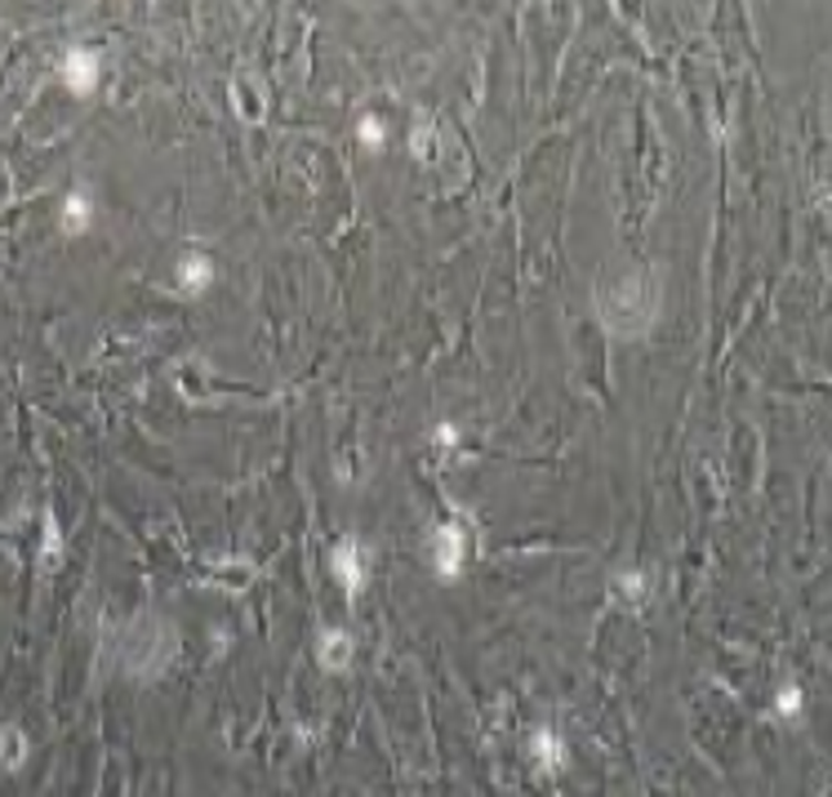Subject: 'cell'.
Listing matches in <instances>:
<instances>
[{"label": "cell", "instance_id": "obj_11", "mask_svg": "<svg viewBox=\"0 0 832 797\" xmlns=\"http://www.w3.org/2000/svg\"><path fill=\"white\" fill-rule=\"evenodd\" d=\"M28 757H32V740H28V731L14 726V722H6V726H0V771L19 775V771L28 766Z\"/></svg>", "mask_w": 832, "mask_h": 797}, {"label": "cell", "instance_id": "obj_8", "mask_svg": "<svg viewBox=\"0 0 832 797\" xmlns=\"http://www.w3.org/2000/svg\"><path fill=\"white\" fill-rule=\"evenodd\" d=\"M526 753H530L534 771H543V775H561L570 766V744H565V735L557 726H534Z\"/></svg>", "mask_w": 832, "mask_h": 797}, {"label": "cell", "instance_id": "obj_6", "mask_svg": "<svg viewBox=\"0 0 832 797\" xmlns=\"http://www.w3.org/2000/svg\"><path fill=\"white\" fill-rule=\"evenodd\" d=\"M356 664V633L347 624H325L316 633V668L343 677Z\"/></svg>", "mask_w": 832, "mask_h": 797}, {"label": "cell", "instance_id": "obj_9", "mask_svg": "<svg viewBox=\"0 0 832 797\" xmlns=\"http://www.w3.org/2000/svg\"><path fill=\"white\" fill-rule=\"evenodd\" d=\"M650 593H655V584H650V571H641V566H624V571L611 575V597H615V606H624V611H633V615L650 606Z\"/></svg>", "mask_w": 832, "mask_h": 797}, {"label": "cell", "instance_id": "obj_1", "mask_svg": "<svg viewBox=\"0 0 832 797\" xmlns=\"http://www.w3.org/2000/svg\"><path fill=\"white\" fill-rule=\"evenodd\" d=\"M655 312H659V290L646 272H624L597 299V316H602L606 334H615V338H641L655 325Z\"/></svg>", "mask_w": 832, "mask_h": 797}, {"label": "cell", "instance_id": "obj_7", "mask_svg": "<svg viewBox=\"0 0 832 797\" xmlns=\"http://www.w3.org/2000/svg\"><path fill=\"white\" fill-rule=\"evenodd\" d=\"M98 223V196H94V187H72L67 196H63V205H58V227H63V237H85L89 227Z\"/></svg>", "mask_w": 832, "mask_h": 797}, {"label": "cell", "instance_id": "obj_12", "mask_svg": "<svg viewBox=\"0 0 832 797\" xmlns=\"http://www.w3.org/2000/svg\"><path fill=\"white\" fill-rule=\"evenodd\" d=\"M392 143V130H388V121L383 117H375V111H366L361 121H356V148L361 152H370V157H379L383 148Z\"/></svg>", "mask_w": 832, "mask_h": 797}, {"label": "cell", "instance_id": "obj_2", "mask_svg": "<svg viewBox=\"0 0 832 797\" xmlns=\"http://www.w3.org/2000/svg\"><path fill=\"white\" fill-rule=\"evenodd\" d=\"M467 561H472V535H467V521L458 513L441 517L432 526V539H428V566L441 584H454L467 575Z\"/></svg>", "mask_w": 832, "mask_h": 797}, {"label": "cell", "instance_id": "obj_14", "mask_svg": "<svg viewBox=\"0 0 832 797\" xmlns=\"http://www.w3.org/2000/svg\"><path fill=\"white\" fill-rule=\"evenodd\" d=\"M406 148H410V157H414L419 165H423V161H432V157H436V126H432L428 117H419V121L410 126Z\"/></svg>", "mask_w": 832, "mask_h": 797}, {"label": "cell", "instance_id": "obj_13", "mask_svg": "<svg viewBox=\"0 0 832 797\" xmlns=\"http://www.w3.org/2000/svg\"><path fill=\"white\" fill-rule=\"evenodd\" d=\"M770 718H775V722H801V718H806V691L797 687V681H784V687L775 691Z\"/></svg>", "mask_w": 832, "mask_h": 797}, {"label": "cell", "instance_id": "obj_4", "mask_svg": "<svg viewBox=\"0 0 832 797\" xmlns=\"http://www.w3.org/2000/svg\"><path fill=\"white\" fill-rule=\"evenodd\" d=\"M58 80L72 98H94L98 85H102V54L94 45H72L58 58Z\"/></svg>", "mask_w": 832, "mask_h": 797}, {"label": "cell", "instance_id": "obj_5", "mask_svg": "<svg viewBox=\"0 0 832 797\" xmlns=\"http://www.w3.org/2000/svg\"><path fill=\"white\" fill-rule=\"evenodd\" d=\"M214 286H218V263H214V255H205V250H183V255L174 259V294H183V299H205Z\"/></svg>", "mask_w": 832, "mask_h": 797}, {"label": "cell", "instance_id": "obj_3", "mask_svg": "<svg viewBox=\"0 0 832 797\" xmlns=\"http://www.w3.org/2000/svg\"><path fill=\"white\" fill-rule=\"evenodd\" d=\"M329 575L334 584L343 589L347 602H356L370 584V548L356 539V535H343L334 548H329Z\"/></svg>", "mask_w": 832, "mask_h": 797}, {"label": "cell", "instance_id": "obj_10", "mask_svg": "<svg viewBox=\"0 0 832 797\" xmlns=\"http://www.w3.org/2000/svg\"><path fill=\"white\" fill-rule=\"evenodd\" d=\"M63 561H67V535H63V521L54 508L41 513V543H36V566H41V575H58L63 571Z\"/></svg>", "mask_w": 832, "mask_h": 797}, {"label": "cell", "instance_id": "obj_15", "mask_svg": "<svg viewBox=\"0 0 832 797\" xmlns=\"http://www.w3.org/2000/svg\"><path fill=\"white\" fill-rule=\"evenodd\" d=\"M428 441H432L436 450H454V445L463 441V428H458L454 419H436V423L428 428Z\"/></svg>", "mask_w": 832, "mask_h": 797}]
</instances>
